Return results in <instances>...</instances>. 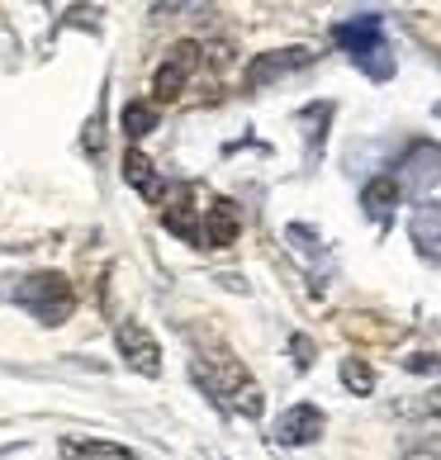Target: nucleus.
I'll return each instance as SVG.
<instances>
[{
    "instance_id": "4",
    "label": "nucleus",
    "mask_w": 441,
    "mask_h": 460,
    "mask_svg": "<svg viewBox=\"0 0 441 460\" xmlns=\"http://www.w3.org/2000/svg\"><path fill=\"white\" fill-rule=\"evenodd\" d=\"M318 62V53L309 43H295V48H270V53H257L247 62V72H243V81H247V91H266V86H276L280 76H290V72H304V66H313Z\"/></svg>"
},
{
    "instance_id": "8",
    "label": "nucleus",
    "mask_w": 441,
    "mask_h": 460,
    "mask_svg": "<svg viewBox=\"0 0 441 460\" xmlns=\"http://www.w3.org/2000/svg\"><path fill=\"white\" fill-rule=\"evenodd\" d=\"M195 66H199V43H176L172 53L162 58L157 66V76H152V105H172V100L185 91V81L195 76Z\"/></svg>"
},
{
    "instance_id": "12",
    "label": "nucleus",
    "mask_w": 441,
    "mask_h": 460,
    "mask_svg": "<svg viewBox=\"0 0 441 460\" xmlns=\"http://www.w3.org/2000/svg\"><path fill=\"white\" fill-rule=\"evenodd\" d=\"M62 460H138V451L119 447V441H100V437H62Z\"/></svg>"
},
{
    "instance_id": "18",
    "label": "nucleus",
    "mask_w": 441,
    "mask_h": 460,
    "mask_svg": "<svg viewBox=\"0 0 441 460\" xmlns=\"http://www.w3.org/2000/svg\"><path fill=\"white\" fill-rule=\"evenodd\" d=\"M342 385L351 389V394H370V389H375V370H370L361 356H347L342 361Z\"/></svg>"
},
{
    "instance_id": "6",
    "label": "nucleus",
    "mask_w": 441,
    "mask_h": 460,
    "mask_svg": "<svg viewBox=\"0 0 441 460\" xmlns=\"http://www.w3.org/2000/svg\"><path fill=\"white\" fill-rule=\"evenodd\" d=\"M114 347H119V356H124V366L138 370L143 380H157V375H162V347H157V337H152L138 318L119 323V328H114Z\"/></svg>"
},
{
    "instance_id": "22",
    "label": "nucleus",
    "mask_w": 441,
    "mask_h": 460,
    "mask_svg": "<svg viewBox=\"0 0 441 460\" xmlns=\"http://www.w3.org/2000/svg\"><path fill=\"white\" fill-rule=\"evenodd\" d=\"M428 413H432V418H441V385H437V389H428Z\"/></svg>"
},
{
    "instance_id": "21",
    "label": "nucleus",
    "mask_w": 441,
    "mask_h": 460,
    "mask_svg": "<svg viewBox=\"0 0 441 460\" xmlns=\"http://www.w3.org/2000/svg\"><path fill=\"white\" fill-rule=\"evenodd\" d=\"M290 351H295V366H299V370H309V366H313V342H309L304 332L290 337Z\"/></svg>"
},
{
    "instance_id": "7",
    "label": "nucleus",
    "mask_w": 441,
    "mask_h": 460,
    "mask_svg": "<svg viewBox=\"0 0 441 460\" xmlns=\"http://www.w3.org/2000/svg\"><path fill=\"white\" fill-rule=\"evenodd\" d=\"M394 181H399L409 195H428L432 185H441V143H432V138L409 143V152H403Z\"/></svg>"
},
{
    "instance_id": "3",
    "label": "nucleus",
    "mask_w": 441,
    "mask_h": 460,
    "mask_svg": "<svg viewBox=\"0 0 441 460\" xmlns=\"http://www.w3.org/2000/svg\"><path fill=\"white\" fill-rule=\"evenodd\" d=\"M14 304L29 318H39L43 328H57V323H66L76 314V289L62 270H33V276H24L14 285Z\"/></svg>"
},
{
    "instance_id": "14",
    "label": "nucleus",
    "mask_w": 441,
    "mask_h": 460,
    "mask_svg": "<svg viewBox=\"0 0 441 460\" xmlns=\"http://www.w3.org/2000/svg\"><path fill=\"white\" fill-rule=\"evenodd\" d=\"M399 199H403V185H399L394 176H375V181H370L366 190H361V209H366L370 218H380V224H384V218L394 214V204H399Z\"/></svg>"
},
{
    "instance_id": "17",
    "label": "nucleus",
    "mask_w": 441,
    "mask_h": 460,
    "mask_svg": "<svg viewBox=\"0 0 441 460\" xmlns=\"http://www.w3.org/2000/svg\"><path fill=\"white\" fill-rule=\"evenodd\" d=\"M285 243H290V252H295L304 266H313L318 257H328V247L318 243V233L309 224H290V228H285Z\"/></svg>"
},
{
    "instance_id": "20",
    "label": "nucleus",
    "mask_w": 441,
    "mask_h": 460,
    "mask_svg": "<svg viewBox=\"0 0 441 460\" xmlns=\"http://www.w3.org/2000/svg\"><path fill=\"white\" fill-rule=\"evenodd\" d=\"M403 460H441V437H413L409 447H403Z\"/></svg>"
},
{
    "instance_id": "15",
    "label": "nucleus",
    "mask_w": 441,
    "mask_h": 460,
    "mask_svg": "<svg viewBox=\"0 0 441 460\" xmlns=\"http://www.w3.org/2000/svg\"><path fill=\"white\" fill-rule=\"evenodd\" d=\"M119 124H124L128 143H138V138H147V133L157 128V105H152V100H128L124 114H119Z\"/></svg>"
},
{
    "instance_id": "13",
    "label": "nucleus",
    "mask_w": 441,
    "mask_h": 460,
    "mask_svg": "<svg viewBox=\"0 0 441 460\" xmlns=\"http://www.w3.org/2000/svg\"><path fill=\"white\" fill-rule=\"evenodd\" d=\"M409 233H413V243H418L422 257L441 261V204H422V209L413 214Z\"/></svg>"
},
{
    "instance_id": "5",
    "label": "nucleus",
    "mask_w": 441,
    "mask_h": 460,
    "mask_svg": "<svg viewBox=\"0 0 441 460\" xmlns=\"http://www.w3.org/2000/svg\"><path fill=\"white\" fill-rule=\"evenodd\" d=\"M205 185L199 181H185L181 190H176V199H166L162 204V224H166V233H176L181 243H195L199 247V233H205Z\"/></svg>"
},
{
    "instance_id": "9",
    "label": "nucleus",
    "mask_w": 441,
    "mask_h": 460,
    "mask_svg": "<svg viewBox=\"0 0 441 460\" xmlns=\"http://www.w3.org/2000/svg\"><path fill=\"white\" fill-rule=\"evenodd\" d=\"M323 432H328V418H323V408H318V403H295V408H285L280 422H276V441H280V447H313Z\"/></svg>"
},
{
    "instance_id": "11",
    "label": "nucleus",
    "mask_w": 441,
    "mask_h": 460,
    "mask_svg": "<svg viewBox=\"0 0 441 460\" xmlns=\"http://www.w3.org/2000/svg\"><path fill=\"white\" fill-rule=\"evenodd\" d=\"M124 181H128L147 204H166V181H162V172L143 157L138 147H128V152H124Z\"/></svg>"
},
{
    "instance_id": "2",
    "label": "nucleus",
    "mask_w": 441,
    "mask_h": 460,
    "mask_svg": "<svg viewBox=\"0 0 441 460\" xmlns=\"http://www.w3.org/2000/svg\"><path fill=\"white\" fill-rule=\"evenodd\" d=\"M332 43H342L351 62L361 66L370 81H389L394 76V58H389V43H384V14L380 10H366L356 20L332 24Z\"/></svg>"
},
{
    "instance_id": "16",
    "label": "nucleus",
    "mask_w": 441,
    "mask_h": 460,
    "mask_svg": "<svg viewBox=\"0 0 441 460\" xmlns=\"http://www.w3.org/2000/svg\"><path fill=\"white\" fill-rule=\"evenodd\" d=\"M295 119H299V124H309L304 133H309V162H313L318 152H323V124H332V100H318V105H304Z\"/></svg>"
},
{
    "instance_id": "10",
    "label": "nucleus",
    "mask_w": 441,
    "mask_h": 460,
    "mask_svg": "<svg viewBox=\"0 0 441 460\" xmlns=\"http://www.w3.org/2000/svg\"><path fill=\"white\" fill-rule=\"evenodd\" d=\"M243 237V209L228 195H209L205 204V233H199V247H233Z\"/></svg>"
},
{
    "instance_id": "1",
    "label": "nucleus",
    "mask_w": 441,
    "mask_h": 460,
    "mask_svg": "<svg viewBox=\"0 0 441 460\" xmlns=\"http://www.w3.org/2000/svg\"><path fill=\"white\" fill-rule=\"evenodd\" d=\"M190 370H195V385L205 389V394H209L218 408H228V413H243V418H251V422L261 418V408H266L261 385L243 370V361H237L233 351L199 356V361H195Z\"/></svg>"
},
{
    "instance_id": "19",
    "label": "nucleus",
    "mask_w": 441,
    "mask_h": 460,
    "mask_svg": "<svg viewBox=\"0 0 441 460\" xmlns=\"http://www.w3.org/2000/svg\"><path fill=\"white\" fill-rule=\"evenodd\" d=\"M81 147H86L91 157H100V152H105V95H100V110L91 114V124H86V138H81Z\"/></svg>"
}]
</instances>
